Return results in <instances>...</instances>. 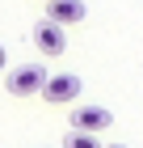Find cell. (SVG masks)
I'll use <instances>...</instances> for the list:
<instances>
[{
  "label": "cell",
  "mask_w": 143,
  "mask_h": 148,
  "mask_svg": "<svg viewBox=\"0 0 143 148\" xmlns=\"http://www.w3.org/2000/svg\"><path fill=\"white\" fill-rule=\"evenodd\" d=\"M46 68L42 64H21V68H13L9 72V93L13 97H30V93H42L46 89Z\"/></svg>",
  "instance_id": "cell-1"
},
{
  "label": "cell",
  "mask_w": 143,
  "mask_h": 148,
  "mask_svg": "<svg viewBox=\"0 0 143 148\" xmlns=\"http://www.w3.org/2000/svg\"><path fill=\"white\" fill-rule=\"evenodd\" d=\"M110 123H114V114L105 106H76L72 110V131H84V136H101Z\"/></svg>",
  "instance_id": "cell-2"
},
{
  "label": "cell",
  "mask_w": 143,
  "mask_h": 148,
  "mask_svg": "<svg viewBox=\"0 0 143 148\" xmlns=\"http://www.w3.org/2000/svg\"><path fill=\"white\" fill-rule=\"evenodd\" d=\"M34 47H38L42 55H63L67 51V30L55 25L51 17H42V21L34 25Z\"/></svg>",
  "instance_id": "cell-3"
},
{
  "label": "cell",
  "mask_w": 143,
  "mask_h": 148,
  "mask_svg": "<svg viewBox=\"0 0 143 148\" xmlns=\"http://www.w3.org/2000/svg\"><path fill=\"white\" fill-rule=\"evenodd\" d=\"M80 89H84V85H80V76H76V72H59V76H51V80H46L42 97H46L51 106H63V102H76V97H80Z\"/></svg>",
  "instance_id": "cell-4"
},
{
  "label": "cell",
  "mask_w": 143,
  "mask_h": 148,
  "mask_svg": "<svg viewBox=\"0 0 143 148\" xmlns=\"http://www.w3.org/2000/svg\"><path fill=\"white\" fill-rule=\"evenodd\" d=\"M46 17L67 30V25H76V21L88 17V4H84V0H51V4H46Z\"/></svg>",
  "instance_id": "cell-5"
},
{
  "label": "cell",
  "mask_w": 143,
  "mask_h": 148,
  "mask_svg": "<svg viewBox=\"0 0 143 148\" xmlns=\"http://www.w3.org/2000/svg\"><path fill=\"white\" fill-rule=\"evenodd\" d=\"M63 148H101L97 136H84V131H72V136L63 140Z\"/></svg>",
  "instance_id": "cell-6"
},
{
  "label": "cell",
  "mask_w": 143,
  "mask_h": 148,
  "mask_svg": "<svg viewBox=\"0 0 143 148\" xmlns=\"http://www.w3.org/2000/svg\"><path fill=\"white\" fill-rule=\"evenodd\" d=\"M4 64H9V51H4V42H0V72H4Z\"/></svg>",
  "instance_id": "cell-7"
},
{
  "label": "cell",
  "mask_w": 143,
  "mask_h": 148,
  "mask_svg": "<svg viewBox=\"0 0 143 148\" xmlns=\"http://www.w3.org/2000/svg\"><path fill=\"white\" fill-rule=\"evenodd\" d=\"M110 148H126V144H110Z\"/></svg>",
  "instance_id": "cell-8"
},
{
  "label": "cell",
  "mask_w": 143,
  "mask_h": 148,
  "mask_svg": "<svg viewBox=\"0 0 143 148\" xmlns=\"http://www.w3.org/2000/svg\"><path fill=\"white\" fill-rule=\"evenodd\" d=\"M46 4H51V0H46Z\"/></svg>",
  "instance_id": "cell-9"
}]
</instances>
